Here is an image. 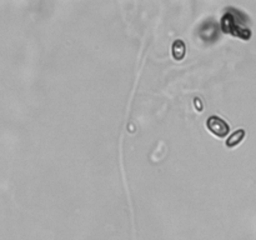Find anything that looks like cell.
Masks as SVG:
<instances>
[{
	"instance_id": "cell-1",
	"label": "cell",
	"mask_w": 256,
	"mask_h": 240,
	"mask_svg": "<svg viewBox=\"0 0 256 240\" xmlns=\"http://www.w3.org/2000/svg\"><path fill=\"white\" fill-rule=\"evenodd\" d=\"M206 126L212 134L216 135V136L219 138L226 136V135L229 134L230 130L229 124H228L224 119L216 116V115H212V116H210L209 119H208Z\"/></svg>"
},
{
	"instance_id": "cell-3",
	"label": "cell",
	"mask_w": 256,
	"mask_h": 240,
	"mask_svg": "<svg viewBox=\"0 0 256 240\" xmlns=\"http://www.w3.org/2000/svg\"><path fill=\"white\" fill-rule=\"evenodd\" d=\"M172 55L176 60H182L185 55V45L182 40H176L172 45Z\"/></svg>"
},
{
	"instance_id": "cell-2",
	"label": "cell",
	"mask_w": 256,
	"mask_h": 240,
	"mask_svg": "<svg viewBox=\"0 0 256 240\" xmlns=\"http://www.w3.org/2000/svg\"><path fill=\"white\" fill-rule=\"evenodd\" d=\"M244 136H245V130L244 129L236 130V132H234L232 135H230L229 138H228L226 145L229 148L236 146L238 144H240V142H242Z\"/></svg>"
}]
</instances>
